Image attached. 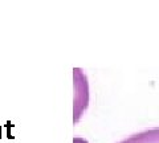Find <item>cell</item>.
Here are the masks:
<instances>
[{"label":"cell","mask_w":159,"mask_h":143,"mask_svg":"<svg viewBox=\"0 0 159 143\" xmlns=\"http://www.w3.org/2000/svg\"><path fill=\"white\" fill-rule=\"evenodd\" d=\"M119 143H159V127L134 134Z\"/></svg>","instance_id":"1"},{"label":"cell","mask_w":159,"mask_h":143,"mask_svg":"<svg viewBox=\"0 0 159 143\" xmlns=\"http://www.w3.org/2000/svg\"><path fill=\"white\" fill-rule=\"evenodd\" d=\"M73 143H88V142L85 139H82V138H74Z\"/></svg>","instance_id":"2"}]
</instances>
